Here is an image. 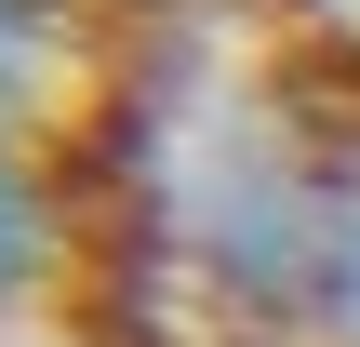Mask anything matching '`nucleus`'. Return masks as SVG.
I'll list each match as a JSON object with an SVG mask.
<instances>
[{
	"instance_id": "1",
	"label": "nucleus",
	"mask_w": 360,
	"mask_h": 347,
	"mask_svg": "<svg viewBox=\"0 0 360 347\" xmlns=\"http://www.w3.org/2000/svg\"><path fill=\"white\" fill-rule=\"evenodd\" d=\"M321 308H334V321L360 334V214L334 227V241H321Z\"/></svg>"
}]
</instances>
